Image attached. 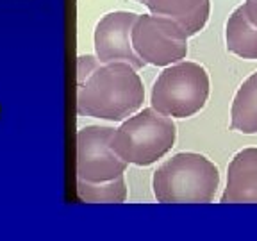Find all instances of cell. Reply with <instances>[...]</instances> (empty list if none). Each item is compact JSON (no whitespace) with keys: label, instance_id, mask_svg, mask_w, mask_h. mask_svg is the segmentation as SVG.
<instances>
[{"label":"cell","instance_id":"6da1fadb","mask_svg":"<svg viewBox=\"0 0 257 241\" xmlns=\"http://www.w3.org/2000/svg\"><path fill=\"white\" fill-rule=\"evenodd\" d=\"M77 72L79 116L123 122L143 105V80L128 63H100L93 56H80Z\"/></svg>","mask_w":257,"mask_h":241},{"label":"cell","instance_id":"7a4b0ae2","mask_svg":"<svg viewBox=\"0 0 257 241\" xmlns=\"http://www.w3.org/2000/svg\"><path fill=\"white\" fill-rule=\"evenodd\" d=\"M220 172L197 152L175 154L154 172V197L163 204H207L214 200Z\"/></svg>","mask_w":257,"mask_h":241},{"label":"cell","instance_id":"3957f363","mask_svg":"<svg viewBox=\"0 0 257 241\" xmlns=\"http://www.w3.org/2000/svg\"><path fill=\"white\" fill-rule=\"evenodd\" d=\"M175 138L177 127L172 116L147 107L125 118L112 131L111 149L127 165L150 166L172 150Z\"/></svg>","mask_w":257,"mask_h":241},{"label":"cell","instance_id":"277c9868","mask_svg":"<svg viewBox=\"0 0 257 241\" xmlns=\"http://www.w3.org/2000/svg\"><path fill=\"white\" fill-rule=\"evenodd\" d=\"M209 98V75L204 66L191 61L170 64L154 82L150 104L172 118L197 114Z\"/></svg>","mask_w":257,"mask_h":241},{"label":"cell","instance_id":"5b68a950","mask_svg":"<svg viewBox=\"0 0 257 241\" xmlns=\"http://www.w3.org/2000/svg\"><path fill=\"white\" fill-rule=\"evenodd\" d=\"M188 34L172 18L138 15L131 31L134 52L147 64L170 66L188 56Z\"/></svg>","mask_w":257,"mask_h":241},{"label":"cell","instance_id":"8992f818","mask_svg":"<svg viewBox=\"0 0 257 241\" xmlns=\"http://www.w3.org/2000/svg\"><path fill=\"white\" fill-rule=\"evenodd\" d=\"M112 127L88 125L77 133V181L89 184L114 181L127 170V163L111 149Z\"/></svg>","mask_w":257,"mask_h":241},{"label":"cell","instance_id":"52a82bcc","mask_svg":"<svg viewBox=\"0 0 257 241\" xmlns=\"http://www.w3.org/2000/svg\"><path fill=\"white\" fill-rule=\"evenodd\" d=\"M138 18L136 13L131 11H114L102 18L95 27V54L100 63H116L123 61L133 68L141 70L145 61L134 52L131 43V31L133 24Z\"/></svg>","mask_w":257,"mask_h":241},{"label":"cell","instance_id":"ba28073f","mask_svg":"<svg viewBox=\"0 0 257 241\" xmlns=\"http://www.w3.org/2000/svg\"><path fill=\"white\" fill-rule=\"evenodd\" d=\"M221 204L257 202V149H243L227 168V188Z\"/></svg>","mask_w":257,"mask_h":241},{"label":"cell","instance_id":"9c48e42d","mask_svg":"<svg viewBox=\"0 0 257 241\" xmlns=\"http://www.w3.org/2000/svg\"><path fill=\"white\" fill-rule=\"evenodd\" d=\"M152 15L166 16L181 25L188 36H195L205 27L211 13L209 0H134Z\"/></svg>","mask_w":257,"mask_h":241},{"label":"cell","instance_id":"30bf717a","mask_svg":"<svg viewBox=\"0 0 257 241\" xmlns=\"http://www.w3.org/2000/svg\"><path fill=\"white\" fill-rule=\"evenodd\" d=\"M227 50L241 59H257V27L246 18L243 6L234 9L225 25Z\"/></svg>","mask_w":257,"mask_h":241},{"label":"cell","instance_id":"8fae6325","mask_svg":"<svg viewBox=\"0 0 257 241\" xmlns=\"http://www.w3.org/2000/svg\"><path fill=\"white\" fill-rule=\"evenodd\" d=\"M230 127L243 134H257V72L236 91L230 107Z\"/></svg>","mask_w":257,"mask_h":241},{"label":"cell","instance_id":"7c38bea8","mask_svg":"<svg viewBox=\"0 0 257 241\" xmlns=\"http://www.w3.org/2000/svg\"><path fill=\"white\" fill-rule=\"evenodd\" d=\"M77 197L82 202H123L127 198V186L123 175L109 182L89 184L84 181H77Z\"/></svg>","mask_w":257,"mask_h":241},{"label":"cell","instance_id":"4fadbf2b","mask_svg":"<svg viewBox=\"0 0 257 241\" xmlns=\"http://www.w3.org/2000/svg\"><path fill=\"white\" fill-rule=\"evenodd\" d=\"M243 11H245L246 18L257 27V0H245Z\"/></svg>","mask_w":257,"mask_h":241}]
</instances>
